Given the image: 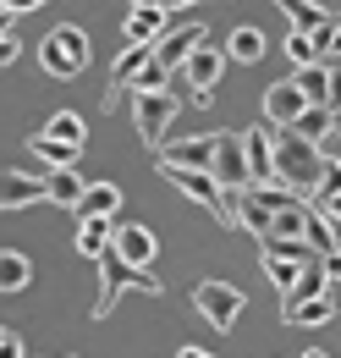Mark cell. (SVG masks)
<instances>
[{
  "instance_id": "1",
  "label": "cell",
  "mask_w": 341,
  "mask_h": 358,
  "mask_svg": "<svg viewBox=\"0 0 341 358\" xmlns=\"http://www.w3.org/2000/svg\"><path fill=\"white\" fill-rule=\"evenodd\" d=\"M270 166H275V182L292 187V193H314L325 182V155L308 138H298L292 127L270 133Z\"/></svg>"
},
{
  "instance_id": "2",
  "label": "cell",
  "mask_w": 341,
  "mask_h": 358,
  "mask_svg": "<svg viewBox=\"0 0 341 358\" xmlns=\"http://www.w3.org/2000/svg\"><path fill=\"white\" fill-rule=\"evenodd\" d=\"M122 292H149V298H160L166 292V281L154 275V270H132V265H122L116 254H99V298H94V320H105V314L116 309V298Z\"/></svg>"
},
{
  "instance_id": "3",
  "label": "cell",
  "mask_w": 341,
  "mask_h": 358,
  "mask_svg": "<svg viewBox=\"0 0 341 358\" xmlns=\"http://www.w3.org/2000/svg\"><path fill=\"white\" fill-rule=\"evenodd\" d=\"M39 61L50 78H78L88 66V34L78 28V22H61V28H50L39 45Z\"/></svg>"
},
{
  "instance_id": "4",
  "label": "cell",
  "mask_w": 341,
  "mask_h": 358,
  "mask_svg": "<svg viewBox=\"0 0 341 358\" xmlns=\"http://www.w3.org/2000/svg\"><path fill=\"white\" fill-rule=\"evenodd\" d=\"M176 110H182V94H132V122H138V138L149 143V149H160L166 143V127L176 122Z\"/></svg>"
},
{
  "instance_id": "5",
  "label": "cell",
  "mask_w": 341,
  "mask_h": 358,
  "mask_svg": "<svg viewBox=\"0 0 341 358\" xmlns=\"http://www.w3.org/2000/svg\"><path fill=\"white\" fill-rule=\"evenodd\" d=\"M193 309L204 314L215 331H237V314L248 309V298H242L231 281H198V287H193Z\"/></svg>"
},
{
  "instance_id": "6",
  "label": "cell",
  "mask_w": 341,
  "mask_h": 358,
  "mask_svg": "<svg viewBox=\"0 0 341 358\" xmlns=\"http://www.w3.org/2000/svg\"><path fill=\"white\" fill-rule=\"evenodd\" d=\"M182 78H187V89H193V105H215V83H220V72H226V50H210V39L193 50L182 66H176Z\"/></svg>"
},
{
  "instance_id": "7",
  "label": "cell",
  "mask_w": 341,
  "mask_h": 358,
  "mask_svg": "<svg viewBox=\"0 0 341 358\" xmlns=\"http://www.w3.org/2000/svg\"><path fill=\"white\" fill-rule=\"evenodd\" d=\"M110 254L132 270H149L154 265V254H160V237L149 231L143 221H116L110 226Z\"/></svg>"
},
{
  "instance_id": "8",
  "label": "cell",
  "mask_w": 341,
  "mask_h": 358,
  "mask_svg": "<svg viewBox=\"0 0 341 358\" xmlns=\"http://www.w3.org/2000/svg\"><path fill=\"white\" fill-rule=\"evenodd\" d=\"M160 177H166V182H176V187H182V193H187L193 204H204V210H210V215H215L220 226H231V221H226V193L215 187V177H210V171H182V166H160Z\"/></svg>"
},
{
  "instance_id": "9",
  "label": "cell",
  "mask_w": 341,
  "mask_h": 358,
  "mask_svg": "<svg viewBox=\"0 0 341 358\" xmlns=\"http://www.w3.org/2000/svg\"><path fill=\"white\" fill-rule=\"evenodd\" d=\"M215 138V155H210V177L220 193H231V187H248V166H242V143L237 133H210Z\"/></svg>"
},
{
  "instance_id": "10",
  "label": "cell",
  "mask_w": 341,
  "mask_h": 358,
  "mask_svg": "<svg viewBox=\"0 0 341 358\" xmlns=\"http://www.w3.org/2000/svg\"><path fill=\"white\" fill-rule=\"evenodd\" d=\"M204 39H210V34H204V22H182V28H166V34H160V39L149 45V55H154V61H160L166 72H176V66H182V61H187L193 50L204 45Z\"/></svg>"
},
{
  "instance_id": "11",
  "label": "cell",
  "mask_w": 341,
  "mask_h": 358,
  "mask_svg": "<svg viewBox=\"0 0 341 358\" xmlns=\"http://www.w3.org/2000/svg\"><path fill=\"white\" fill-rule=\"evenodd\" d=\"M237 143H242L248 187H254V182H275V166H270V127H242V133H237Z\"/></svg>"
},
{
  "instance_id": "12",
  "label": "cell",
  "mask_w": 341,
  "mask_h": 358,
  "mask_svg": "<svg viewBox=\"0 0 341 358\" xmlns=\"http://www.w3.org/2000/svg\"><path fill=\"white\" fill-rule=\"evenodd\" d=\"M28 204H44V177L0 166V210H28Z\"/></svg>"
},
{
  "instance_id": "13",
  "label": "cell",
  "mask_w": 341,
  "mask_h": 358,
  "mask_svg": "<svg viewBox=\"0 0 341 358\" xmlns=\"http://www.w3.org/2000/svg\"><path fill=\"white\" fill-rule=\"evenodd\" d=\"M72 210H78V221H110L122 210V187L116 182H83V199Z\"/></svg>"
},
{
  "instance_id": "14",
  "label": "cell",
  "mask_w": 341,
  "mask_h": 358,
  "mask_svg": "<svg viewBox=\"0 0 341 358\" xmlns=\"http://www.w3.org/2000/svg\"><path fill=\"white\" fill-rule=\"evenodd\" d=\"M215 138H182V143H160V166H182V171H210Z\"/></svg>"
},
{
  "instance_id": "15",
  "label": "cell",
  "mask_w": 341,
  "mask_h": 358,
  "mask_svg": "<svg viewBox=\"0 0 341 358\" xmlns=\"http://www.w3.org/2000/svg\"><path fill=\"white\" fill-rule=\"evenodd\" d=\"M303 110H308V99H303L292 83H270V89H264V122H270V127H292Z\"/></svg>"
},
{
  "instance_id": "16",
  "label": "cell",
  "mask_w": 341,
  "mask_h": 358,
  "mask_svg": "<svg viewBox=\"0 0 341 358\" xmlns=\"http://www.w3.org/2000/svg\"><path fill=\"white\" fill-rule=\"evenodd\" d=\"M292 89H298L308 105H331V99H336V94H331V89H336V72H331V66H319V61H314V66H298Z\"/></svg>"
},
{
  "instance_id": "17",
  "label": "cell",
  "mask_w": 341,
  "mask_h": 358,
  "mask_svg": "<svg viewBox=\"0 0 341 358\" xmlns=\"http://www.w3.org/2000/svg\"><path fill=\"white\" fill-rule=\"evenodd\" d=\"M166 17H170V11H160V6H132V17H127V45H154V39L166 34Z\"/></svg>"
},
{
  "instance_id": "18",
  "label": "cell",
  "mask_w": 341,
  "mask_h": 358,
  "mask_svg": "<svg viewBox=\"0 0 341 358\" xmlns=\"http://www.w3.org/2000/svg\"><path fill=\"white\" fill-rule=\"evenodd\" d=\"M28 149L39 155L50 171H66V166H78V155H83L78 143H61V138H44V133H34V138H28Z\"/></svg>"
},
{
  "instance_id": "19",
  "label": "cell",
  "mask_w": 341,
  "mask_h": 358,
  "mask_svg": "<svg viewBox=\"0 0 341 358\" xmlns=\"http://www.w3.org/2000/svg\"><path fill=\"white\" fill-rule=\"evenodd\" d=\"M44 199H50V204H61V210H72V204L83 199V177H78V166L50 171V177H44Z\"/></svg>"
},
{
  "instance_id": "20",
  "label": "cell",
  "mask_w": 341,
  "mask_h": 358,
  "mask_svg": "<svg viewBox=\"0 0 341 358\" xmlns=\"http://www.w3.org/2000/svg\"><path fill=\"white\" fill-rule=\"evenodd\" d=\"M331 314H336L331 292H314V298H292V303H286V320H292V325H325Z\"/></svg>"
},
{
  "instance_id": "21",
  "label": "cell",
  "mask_w": 341,
  "mask_h": 358,
  "mask_svg": "<svg viewBox=\"0 0 341 358\" xmlns=\"http://www.w3.org/2000/svg\"><path fill=\"white\" fill-rule=\"evenodd\" d=\"M303 243H308V254H325V259H336V221H325V215H303Z\"/></svg>"
},
{
  "instance_id": "22",
  "label": "cell",
  "mask_w": 341,
  "mask_h": 358,
  "mask_svg": "<svg viewBox=\"0 0 341 358\" xmlns=\"http://www.w3.org/2000/svg\"><path fill=\"white\" fill-rule=\"evenodd\" d=\"M259 61L264 55V28H254V22H242V28H231L226 34V61Z\"/></svg>"
},
{
  "instance_id": "23",
  "label": "cell",
  "mask_w": 341,
  "mask_h": 358,
  "mask_svg": "<svg viewBox=\"0 0 341 358\" xmlns=\"http://www.w3.org/2000/svg\"><path fill=\"white\" fill-rule=\"evenodd\" d=\"M28 281H34L28 254H17V248H0V292H22Z\"/></svg>"
},
{
  "instance_id": "24",
  "label": "cell",
  "mask_w": 341,
  "mask_h": 358,
  "mask_svg": "<svg viewBox=\"0 0 341 358\" xmlns=\"http://www.w3.org/2000/svg\"><path fill=\"white\" fill-rule=\"evenodd\" d=\"M331 127H336V110H331V105H308L298 122H292V133L308 138V143H319V138L331 133Z\"/></svg>"
},
{
  "instance_id": "25",
  "label": "cell",
  "mask_w": 341,
  "mask_h": 358,
  "mask_svg": "<svg viewBox=\"0 0 341 358\" xmlns=\"http://www.w3.org/2000/svg\"><path fill=\"white\" fill-rule=\"evenodd\" d=\"M78 254L83 259L110 254V221H78Z\"/></svg>"
},
{
  "instance_id": "26",
  "label": "cell",
  "mask_w": 341,
  "mask_h": 358,
  "mask_svg": "<svg viewBox=\"0 0 341 358\" xmlns=\"http://www.w3.org/2000/svg\"><path fill=\"white\" fill-rule=\"evenodd\" d=\"M286 6V17H292V28L298 34H314V28H325L331 22V11L325 6H314V0H281Z\"/></svg>"
},
{
  "instance_id": "27",
  "label": "cell",
  "mask_w": 341,
  "mask_h": 358,
  "mask_svg": "<svg viewBox=\"0 0 341 358\" xmlns=\"http://www.w3.org/2000/svg\"><path fill=\"white\" fill-rule=\"evenodd\" d=\"M160 89H170V72L160 66V61H154V55H149V61H143V66L132 72L127 94H160Z\"/></svg>"
},
{
  "instance_id": "28",
  "label": "cell",
  "mask_w": 341,
  "mask_h": 358,
  "mask_svg": "<svg viewBox=\"0 0 341 358\" xmlns=\"http://www.w3.org/2000/svg\"><path fill=\"white\" fill-rule=\"evenodd\" d=\"M149 61V45H127L122 55H116V72H110V89L116 94H127V83H132V72Z\"/></svg>"
},
{
  "instance_id": "29",
  "label": "cell",
  "mask_w": 341,
  "mask_h": 358,
  "mask_svg": "<svg viewBox=\"0 0 341 358\" xmlns=\"http://www.w3.org/2000/svg\"><path fill=\"white\" fill-rule=\"evenodd\" d=\"M44 138H61V143H78V149H83V116H78V110H55V116L44 122Z\"/></svg>"
},
{
  "instance_id": "30",
  "label": "cell",
  "mask_w": 341,
  "mask_h": 358,
  "mask_svg": "<svg viewBox=\"0 0 341 358\" xmlns=\"http://www.w3.org/2000/svg\"><path fill=\"white\" fill-rule=\"evenodd\" d=\"M303 215H308L303 199L286 204V210H270V231H264V237H303Z\"/></svg>"
},
{
  "instance_id": "31",
  "label": "cell",
  "mask_w": 341,
  "mask_h": 358,
  "mask_svg": "<svg viewBox=\"0 0 341 358\" xmlns=\"http://www.w3.org/2000/svg\"><path fill=\"white\" fill-rule=\"evenodd\" d=\"M248 193H254L264 210H286V204H298V193H292V187H275V182H254Z\"/></svg>"
},
{
  "instance_id": "32",
  "label": "cell",
  "mask_w": 341,
  "mask_h": 358,
  "mask_svg": "<svg viewBox=\"0 0 341 358\" xmlns=\"http://www.w3.org/2000/svg\"><path fill=\"white\" fill-rule=\"evenodd\" d=\"M259 259H264V275H270L281 292H292V281H298V270H303V265H292V259H270V254H259Z\"/></svg>"
},
{
  "instance_id": "33",
  "label": "cell",
  "mask_w": 341,
  "mask_h": 358,
  "mask_svg": "<svg viewBox=\"0 0 341 358\" xmlns=\"http://www.w3.org/2000/svg\"><path fill=\"white\" fill-rule=\"evenodd\" d=\"M286 55H292L298 66H314V50H308V34H298V28H292V34H286Z\"/></svg>"
},
{
  "instance_id": "34",
  "label": "cell",
  "mask_w": 341,
  "mask_h": 358,
  "mask_svg": "<svg viewBox=\"0 0 341 358\" xmlns=\"http://www.w3.org/2000/svg\"><path fill=\"white\" fill-rule=\"evenodd\" d=\"M17 50H22V45H17L11 34H0V66H11V61H17Z\"/></svg>"
},
{
  "instance_id": "35",
  "label": "cell",
  "mask_w": 341,
  "mask_h": 358,
  "mask_svg": "<svg viewBox=\"0 0 341 358\" xmlns=\"http://www.w3.org/2000/svg\"><path fill=\"white\" fill-rule=\"evenodd\" d=\"M0 358H22V336L6 331V336H0Z\"/></svg>"
},
{
  "instance_id": "36",
  "label": "cell",
  "mask_w": 341,
  "mask_h": 358,
  "mask_svg": "<svg viewBox=\"0 0 341 358\" xmlns=\"http://www.w3.org/2000/svg\"><path fill=\"white\" fill-rule=\"evenodd\" d=\"M44 0H0V11H11V17H17V11H39Z\"/></svg>"
},
{
  "instance_id": "37",
  "label": "cell",
  "mask_w": 341,
  "mask_h": 358,
  "mask_svg": "<svg viewBox=\"0 0 341 358\" xmlns=\"http://www.w3.org/2000/svg\"><path fill=\"white\" fill-rule=\"evenodd\" d=\"M160 11H176V6H210V0H154Z\"/></svg>"
},
{
  "instance_id": "38",
  "label": "cell",
  "mask_w": 341,
  "mask_h": 358,
  "mask_svg": "<svg viewBox=\"0 0 341 358\" xmlns=\"http://www.w3.org/2000/svg\"><path fill=\"white\" fill-rule=\"evenodd\" d=\"M176 358H215V353H210V348H182Z\"/></svg>"
},
{
  "instance_id": "39",
  "label": "cell",
  "mask_w": 341,
  "mask_h": 358,
  "mask_svg": "<svg viewBox=\"0 0 341 358\" xmlns=\"http://www.w3.org/2000/svg\"><path fill=\"white\" fill-rule=\"evenodd\" d=\"M11 22H17V17H11V11H0V34H11Z\"/></svg>"
},
{
  "instance_id": "40",
  "label": "cell",
  "mask_w": 341,
  "mask_h": 358,
  "mask_svg": "<svg viewBox=\"0 0 341 358\" xmlns=\"http://www.w3.org/2000/svg\"><path fill=\"white\" fill-rule=\"evenodd\" d=\"M303 358H331V353H319V348H308V353H303Z\"/></svg>"
},
{
  "instance_id": "41",
  "label": "cell",
  "mask_w": 341,
  "mask_h": 358,
  "mask_svg": "<svg viewBox=\"0 0 341 358\" xmlns=\"http://www.w3.org/2000/svg\"><path fill=\"white\" fill-rule=\"evenodd\" d=\"M132 6H154V0H132Z\"/></svg>"
},
{
  "instance_id": "42",
  "label": "cell",
  "mask_w": 341,
  "mask_h": 358,
  "mask_svg": "<svg viewBox=\"0 0 341 358\" xmlns=\"http://www.w3.org/2000/svg\"><path fill=\"white\" fill-rule=\"evenodd\" d=\"M0 336H6V325H0Z\"/></svg>"
}]
</instances>
